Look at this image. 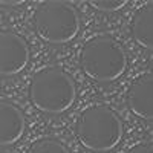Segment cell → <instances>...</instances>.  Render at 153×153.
I'll list each match as a JSON object with an SVG mask.
<instances>
[{
  "label": "cell",
  "mask_w": 153,
  "mask_h": 153,
  "mask_svg": "<svg viewBox=\"0 0 153 153\" xmlns=\"http://www.w3.org/2000/svg\"><path fill=\"white\" fill-rule=\"evenodd\" d=\"M127 58L123 45L110 35H95L83 45L80 66L83 72L98 83L118 80L126 72Z\"/></svg>",
  "instance_id": "3"
},
{
  "label": "cell",
  "mask_w": 153,
  "mask_h": 153,
  "mask_svg": "<svg viewBox=\"0 0 153 153\" xmlns=\"http://www.w3.org/2000/svg\"><path fill=\"white\" fill-rule=\"evenodd\" d=\"M126 100L133 115L153 120V72L138 75L127 89Z\"/></svg>",
  "instance_id": "6"
},
{
  "label": "cell",
  "mask_w": 153,
  "mask_h": 153,
  "mask_svg": "<svg viewBox=\"0 0 153 153\" xmlns=\"http://www.w3.org/2000/svg\"><path fill=\"white\" fill-rule=\"evenodd\" d=\"M23 112L11 101L0 100V147L16 144L25 133Z\"/></svg>",
  "instance_id": "7"
},
{
  "label": "cell",
  "mask_w": 153,
  "mask_h": 153,
  "mask_svg": "<svg viewBox=\"0 0 153 153\" xmlns=\"http://www.w3.org/2000/svg\"><path fill=\"white\" fill-rule=\"evenodd\" d=\"M31 49L22 35L12 31H0V75L12 76L28 66Z\"/></svg>",
  "instance_id": "5"
},
{
  "label": "cell",
  "mask_w": 153,
  "mask_h": 153,
  "mask_svg": "<svg viewBox=\"0 0 153 153\" xmlns=\"http://www.w3.org/2000/svg\"><path fill=\"white\" fill-rule=\"evenodd\" d=\"M89 5L94 6L98 11H104V12H115L120 11L127 5V0H91Z\"/></svg>",
  "instance_id": "10"
},
{
  "label": "cell",
  "mask_w": 153,
  "mask_h": 153,
  "mask_svg": "<svg viewBox=\"0 0 153 153\" xmlns=\"http://www.w3.org/2000/svg\"><path fill=\"white\" fill-rule=\"evenodd\" d=\"M81 26L76 8L63 0H48L38 5L34 14V28L43 42L66 45L78 35Z\"/></svg>",
  "instance_id": "4"
},
{
  "label": "cell",
  "mask_w": 153,
  "mask_h": 153,
  "mask_svg": "<svg viewBox=\"0 0 153 153\" xmlns=\"http://www.w3.org/2000/svg\"><path fill=\"white\" fill-rule=\"evenodd\" d=\"M127 153H153V144L152 143H141L133 146Z\"/></svg>",
  "instance_id": "11"
},
{
  "label": "cell",
  "mask_w": 153,
  "mask_h": 153,
  "mask_svg": "<svg viewBox=\"0 0 153 153\" xmlns=\"http://www.w3.org/2000/svg\"><path fill=\"white\" fill-rule=\"evenodd\" d=\"M29 100L45 113H63L76 100V86L72 76L57 66L38 69L29 83Z\"/></svg>",
  "instance_id": "2"
},
{
  "label": "cell",
  "mask_w": 153,
  "mask_h": 153,
  "mask_svg": "<svg viewBox=\"0 0 153 153\" xmlns=\"http://www.w3.org/2000/svg\"><path fill=\"white\" fill-rule=\"evenodd\" d=\"M75 135L87 150L110 152L123 139V121L113 109L97 103L86 107L76 118Z\"/></svg>",
  "instance_id": "1"
},
{
  "label": "cell",
  "mask_w": 153,
  "mask_h": 153,
  "mask_svg": "<svg viewBox=\"0 0 153 153\" xmlns=\"http://www.w3.org/2000/svg\"><path fill=\"white\" fill-rule=\"evenodd\" d=\"M26 153H71L68 147L55 138H40L34 141Z\"/></svg>",
  "instance_id": "9"
},
{
  "label": "cell",
  "mask_w": 153,
  "mask_h": 153,
  "mask_svg": "<svg viewBox=\"0 0 153 153\" xmlns=\"http://www.w3.org/2000/svg\"><path fill=\"white\" fill-rule=\"evenodd\" d=\"M130 32L135 43L153 51V3H147L135 12Z\"/></svg>",
  "instance_id": "8"
}]
</instances>
